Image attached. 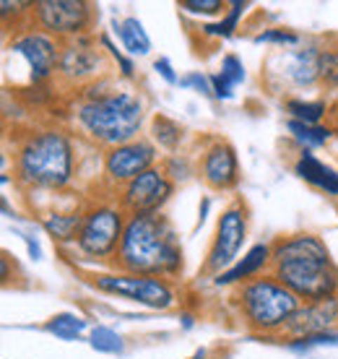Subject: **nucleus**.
<instances>
[{"mask_svg":"<svg viewBox=\"0 0 338 359\" xmlns=\"http://www.w3.org/2000/svg\"><path fill=\"white\" fill-rule=\"evenodd\" d=\"M336 297H338V287H336Z\"/></svg>","mask_w":338,"mask_h":359,"instance_id":"obj_44","label":"nucleus"},{"mask_svg":"<svg viewBox=\"0 0 338 359\" xmlns=\"http://www.w3.org/2000/svg\"><path fill=\"white\" fill-rule=\"evenodd\" d=\"M284 346L294 354H310L315 349H336L338 331L315 333V336H302V339H286Z\"/></svg>","mask_w":338,"mask_h":359,"instance_id":"obj_30","label":"nucleus"},{"mask_svg":"<svg viewBox=\"0 0 338 359\" xmlns=\"http://www.w3.org/2000/svg\"><path fill=\"white\" fill-rule=\"evenodd\" d=\"M208 211H211V198H203L201 201V206H198V224L196 226H203L205 219H208Z\"/></svg>","mask_w":338,"mask_h":359,"instance_id":"obj_38","label":"nucleus"},{"mask_svg":"<svg viewBox=\"0 0 338 359\" xmlns=\"http://www.w3.org/2000/svg\"><path fill=\"white\" fill-rule=\"evenodd\" d=\"M0 182H3V188H6V185H11V175H8V172H3V175H0Z\"/></svg>","mask_w":338,"mask_h":359,"instance_id":"obj_43","label":"nucleus"},{"mask_svg":"<svg viewBox=\"0 0 338 359\" xmlns=\"http://www.w3.org/2000/svg\"><path fill=\"white\" fill-rule=\"evenodd\" d=\"M250 8L248 0H231L227 13L222 18H216V21H203L201 24V36L205 39H229V36L237 34V29H240V21L245 16V11Z\"/></svg>","mask_w":338,"mask_h":359,"instance_id":"obj_25","label":"nucleus"},{"mask_svg":"<svg viewBox=\"0 0 338 359\" xmlns=\"http://www.w3.org/2000/svg\"><path fill=\"white\" fill-rule=\"evenodd\" d=\"M161 170L167 172V177L175 185H185L187 180L198 175V156H190L187 151L167 154V156H161Z\"/></svg>","mask_w":338,"mask_h":359,"instance_id":"obj_26","label":"nucleus"},{"mask_svg":"<svg viewBox=\"0 0 338 359\" xmlns=\"http://www.w3.org/2000/svg\"><path fill=\"white\" fill-rule=\"evenodd\" d=\"M128 214L115 196H89L83 201V222L73 250L83 263L97 266V271L112 269L120 250Z\"/></svg>","mask_w":338,"mask_h":359,"instance_id":"obj_5","label":"nucleus"},{"mask_svg":"<svg viewBox=\"0 0 338 359\" xmlns=\"http://www.w3.org/2000/svg\"><path fill=\"white\" fill-rule=\"evenodd\" d=\"M62 42L45 34L42 29L27 27L13 32L6 47V57L21 65V73L27 76L29 86H47L58 79L60 68Z\"/></svg>","mask_w":338,"mask_h":359,"instance_id":"obj_9","label":"nucleus"},{"mask_svg":"<svg viewBox=\"0 0 338 359\" xmlns=\"http://www.w3.org/2000/svg\"><path fill=\"white\" fill-rule=\"evenodd\" d=\"M112 269L141 276H164L177 281L185 271V250L175 224L164 211L128 214L120 250Z\"/></svg>","mask_w":338,"mask_h":359,"instance_id":"obj_3","label":"nucleus"},{"mask_svg":"<svg viewBox=\"0 0 338 359\" xmlns=\"http://www.w3.org/2000/svg\"><path fill=\"white\" fill-rule=\"evenodd\" d=\"M36 222L47 232V237H53L55 245L60 248H73L76 237H79L81 222H83V203L81 206H47L42 211H36Z\"/></svg>","mask_w":338,"mask_h":359,"instance_id":"obj_18","label":"nucleus"},{"mask_svg":"<svg viewBox=\"0 0 338 359\" xmlns=\"http://www.w3.org/2000/svg\"><path fill=\"white\" fill-rule=\"evenodd\" d=\"M97 39H99V47L104 50V55H107L109 60L117 65V73H120V79H125V81H133V79H135V60H133V57L125 53L123 47H117L107 32H102Z\"/></svg>","mask_w":338,"mask_h":359,"instance_id":"obj_29","label":"nucleus"},{"mask_svg":"<svg viewBox=\"0 0 338 359\" xmlns=\"http://www.w3.org/2000/svg\"><path fill=\"white\" fill-rule=\"evenodd\" d=\"M89 346L99 354H125L128 349V341L120 331H115L112 325L99 323L91 328L89 333Z\"/></svg>","mask_w":338,"mask_h":359,"instance_id":"obj_27","label":"nucleus"},{"mask_svg":"<svg viewBox=\"0 0 338 359\" xmlns=\"http://www.w3.org/2000/svg\"><path fill=\"white\" fill-rule=\"evenodd\" d=\"M328 123L333 128H336V133H338V102L336 104H333V107H330V117H328Z\"/></svg>","mask_w":338,"mask_h":359,"instance_id":"obj_40","label":"nucleus"},{"mask_svg":"<svg viewBox=\"0 0 338 359\" xmlns=\"http://www.w3.org/2000/svg\"><path fill=\"white\" fill-rule=\"evenodd\" d=\"M198 177L214 193H234L242 180L237 149L224 138H208L198 154Z\"/></svg>","mask_w":338,"mask_h":359,"instance_id":"obj_15","label":"nucleus"},{"mask_svg":"<svg viewBox=\"0 0 338 359\" xmlns=\"http://www.w3.org/2000/svg\"><path fill=\"white\" fill-rule=\"evenodd\" d=\"M107 55L99 47V39L94 34H83L73 42L62 45L60 68H58V81L68 89L79 91L89 83L99 81L102 76H107Z\"/></svg>","mask_w":338,"mask_h":359,"instance_id":"obj_13","label":"nucleus"},{"mask_svg":"<svg viewBox=\"0 0 338 359\" xmlns=\"http://www.w3.org/2000/svg\"><path fill=\"white\" fill-rule=\"evenodd\" d=\"M175 190H177V185L167 177L161 164H156L149 172L130 180L125 188L117 190L115 198L125 208V214H159L172 201Z\"/></svg>","mask_w":338,"mask_h":359,"instance_id":"obj_14","label":"nucleus"},{"mask_svg":"<svg viewBox=\"0 0 338 359\" xmlns=\"http://www.w3.org/2000/svg\"><path fill=\"white\" fill-rule=\"evenodd\" d=\"M0 281H3V284H11V255L8 252H3V258H0Z\"/></svg>","mask_w":338,"mask_h":359,"instance_id":"obj_37","label":"nucleus"},{"mask_svg":"<svg viewBox=\"0 0 338 359\" xmlns=\"http://www.w3.org/2000/svg\"><path fill=\"white\" fill-rule=\"evenodd\" d=\"M50 336L60 339V341H81L83 336L91 333L89 320L81 313H71V310H62V313H55L50 320H45L42 325Z\"/></svg>","mask_w":338,"mask_h":359,"instance_id":"obj_24","label":"nucleus"},{"mask_svg":"<svg viewBox=\"0 0 338 359\" xmlns=\"http://www.w3.org/2000/svg\"><path fill=\"white\" fill-rule=\"evenodd\" d=\"M97 6L89 0H34L32 3V27L42 29L58 42H73L83 34H94Z\"/></svg>","mask_w":338,"mask_h":359,"instance_id":"obj_10","label":"nucleus"},{"mask_svg":"<svg viewBox=\"0 0 338 359\" xmlns=\"http://www.w3.org/2000/svg\"><path fill=\"white\" fill-rule=\"evenodd\" d=\"M216 76H219V79H222L224 83H229L231 89H237L240 83L248 81V68H245V63H242L240 55L227 53L222 57V65H219Z\"/></svg>","mask_w":338,"mask_h":359,"instance_id":"obj_33","label":"nucleus"},{"mask_svg":"<svg viewBox=\"0 0 338 359\" xmlns=\"http://www.w3.org/2000/svg\"><path fill=\"white\" fill-rule=\"evenodd\" d=\"M149 138H151V144L167 156V154L182 151L187 130H185V126H180L175 117L164 115V112H156V115L149 120Z\"/></svg>","mask_w":338,"mask_h":359,"instance_id":"obj_22","label":"nucleus"},{"mask_svg":"<svg viewBox=\"0 0 338 359\" xmlns=\"http://www.w3.org/2000/svg\"><path fill=\"white\" fill-rule=\"evenodd\" d=\"M299 305L302 299L273 273H263L231 292V307L242 325L260 336H284Z\"/></svg>","mask_w":338,"mask_h":359,"instance_id":"obj_4","label":"nucleus"},{"mask_svg":"<svg viewBox=\"0 0 338 359\" xmlns=\"http://www.w3.org/2000/svg\"><path fill=\"white\" fill-rule=\"evenodd\" d=\"M149 120V104L138 89L117 86L112 76H102L79 91L68 123L81 141L94 149H115L141 138Z\"/></svg>","mask_w":338,"mask_h":359,"instance_id":"obj_1","label":"nucleus"},{"mask_svg":"<svg viewBox=\"0 0 338 359\" xmlns=\"http://www.w3.org/2000/svg\"><path fill=\"white\" fill-rule=\"evenodd\" d=\"M190 359H208V349H198Z\"/></svg>","mask_w":338,"mask_h":359,"instance_id":"obj_41","label":"nucleus"},{"mask_svg":"<svg viewBox=\"0 0 338 359\" xmlns=\"http://www.w3.org/2000/svg\"><path fill=\"white\" fill-rule=\"evenodd\" d=\"M320 86L325 91H338V39H325L320 47Z\"/></svg>","mask_w":338,"mask_h":359,"instance_id":"obj_28","label":"nucleus"},{"mask_svg":"<svg viewBox=\"0 0 338 359\" xmlns=\"http://www.w3.org/2000/svg\"><path fill=\"white\" fill-rule=\"evenodd\" d=\"M177 8L196 18H222L229 8V3H224V0H180Z\"/></svg>","mask_w":338,"mask_h":359,"instance_id":"obj_32","label":"nucleus"},{"mask_svg":"<svg viewBox=\"0 0 338 359\" xmlns=\"http://www.w3.org/2000/svg\"><path fill=\"white\" fill-rule=\"evenodd\" d=\"M320 47L323 42L312 39L299 47L276 50L268 55L263 65L266 86L273 94H297L320 86Z\"/></svg>","mask_w":338,"mask_h":359,"instance_id":"obj_7","label":"nucleus"},{"mask_svg":"<svg viewBox=\"0 0 338 359\" xmlns=\"http://www.w3.org/2000/svg\"><path fill=\"white\" fill-rule=\"evenodd\" d=\"M180 86H182V89L196 91V94H201V97H211V99H214V86H211V76H205V73H201V71L185 73V76L180 79Z\"/></svg>","mask_w":338,"mask_h":359,"instance_id":"obj_34","label":"nucleus"},{"mask_svg":"<svg viewBox=\"0 0 338 359\" xmlns=\"http://www.w3.org/2000/svg\"><path fill=\"white\" fill-rule=\"evenodd\" d=\"M271 269H273V248H271V243H255L250 245L245 255L231 269L211 278V284L216 289H237L240 284H248V281L263 276V273H271Z\"/></svg>","mask_w":338,"mask_h":359,"instance_id":"obj_17","label":"nucleus"},{"mask_svg":"<svg viewBox=\"0 0 338 359\" xmlns=\"http://www.w3.org/2000/svg\"><path fill=\"white\" fill-rule=\"evenodd\" d=\"M294 175L323 196L338 201V167L323 162L315 151H297L292 162Z\"/></svg>","mask_w":338,"mask_h":359,"instance_id":"obj_19","label":"nucleus"},{"mask_svg":"<svg viewBox=\"0 0 338 359\" xmlns=\"http://www.w3.org/2000/svg\"><path fill=\"white\" fill-rule=\"evenodd\" d=\"M338 331V297H328L320 302H302L286 328L284 339H302L315 333Z\"/></svg>","mask_w":338,"mask_h":359,"instance_id":"obj_16","label":"nucleus"},{"mask_svg":"<svg viewBox=\"0 0 338 359\" xmlns=\"http://www.w3.org/2000/svg\"><path fill=\"white\" fill-rule=\"evenodd\" d=\"M286 133L294 141L297 151H318V149H330L333 141L338 138L336 128L330 123L320 126H307V123H297V120H286Z\"/></svg>","mask_w":338,"mask_h":359,"instance_id":"obj_21","label":"nucleus"},{"mask_svg":"<svg viewBox=\"0 0 338 359\" xmlns=\"http://www.w3.org/2000/svg\"><path fill=\"white\" fill-rule=\"evenodd\" d=\"M161 164L159 149L151 144L149 135H141L130 144L115 146L102 151V170H99V188L115 196L117 190L125 188L130 180L149 172L151 167Z\"/></svg>","mask_w":338,"mask_h":359,"instance_id":"obj_11","label":"nucleus"},{"mask_svg":"<svg viewBox=\"0 0 338 359\" xmlns=\"http://www.w3.org/2000/svg\"><path fill=\"white\" fill-rule=\"evenodd\" d=\"M112 34L117 36V42L130 57H146L151 55V36L143 27V21L138 16H125V18H112Z\"/></svg>","mask_w":338,"mask_h":359,"instance_id":"obj_20","label":"nucleus"},{"mask_svg":"<svg viewBox=\"0 0 338 359\" xmlns=\"http://www.w3.org/2000/svg\"><path fill=\"white\" fill-rule=\"evenodd\" d=\"M250 234V208L242 198H231L229 203L222 208L216 219V229L211 237V245L205 250V261L201 266V273L208 278L219 276L227 269L245 255Z\"/></svg>","mask_w":338,"mask_h":359,"instance_id":"obj_8","label":"nucleus"},{"mask_svg":"<svg viewBox=\"0 0 338 359\" xmlns=\"http://www.w3.org/2000/svg\"><path fill=\"white\" fill-rule=\"evenodd\" d=\"M180 320H182V328H185V331H190V328L196 325V318H193L190 313H182L180 315Z\"/></svg>","mask_w":338,"mask_h":359,"instance_id":"obj_39","label":"nucleus"},{"mask_svg":"<svg viewBox=\"0 0 338 359\" xmlns=\"http://www.w3.org/2000/svg\"><path fill=\"white\" fill-rule=\"evenodd\" d=\"M81 138L62 126L32 128L13 144V180L24 193H65L81 170Z\"/></svg>","mask_w":338,"mask_h":359,"instance_id":"obj_2","label":"nucleus"},{"mask_svg":"<svg viewBox=\"0 0 338 359\" xmlns=\"http://www.w3.org/2000/svg\"><path fill=\"white\" fill-rule=\"evenodd\" d=\"M83 281L91 289H97L99 294L128 299L133 305L156 310V313L175 310L182 302V289L177 287V281L164 276H141V273H125L117 269H102L89 271Z\"/></svg>","mask_w":338,"mask_h":359,"instance_id":"obj_6","label":"nucleus"},{"mask_svg":"<svg viewBox=\"0 0 338 359\" xmlns=\"http://www.w3.org/2000/svg\"><path fill=\"white\" fill-rule=\"evenodd\" d=\"M154 73H156L167 86H180V79H182V76L175 71V65H172L169 57H156V60H154Z\"/></svg>","mask_w":338,"mask_h":359,"instance_id":"obj_35","label":"nucleus"},{"mask_svg":"<svg viewBox=\"0 0 338 359\" xmlns=\"http://www.w3.org/2000/svg\"><path fill=\"white\" fill-rule=\"evenodd\" d=\"M252 42L255 45H271V47H278V50H289V47H299L304 42L302 34H297L292 29H284V27H268L263 32L252 36Z\"/></svg>","mask_w":338,"mask_h":359,"instance_id":"obj_31","label":"nucleus"},{"mask_svg":"<svg viewBox=\"0 0 338 359\" xmlns=\"http://www.w3.org/2000/svg\"><path fill=\"white\" fill-rule=\"evenodd\" d=\"M330 107H333V104H330L328 99H302V97H286L284 99V112L289 115V120L307 123V126L328 123Z\"/></svg>","mask_w":338,"mask_h":359,"instance_id":"obj_23","label":"nucleus"},{"mask_svg":"<svg viewBox=\"0 0 338 359\" xmlns=\"http://www.w3.org/2000/svg\"><path fill=\"white\" fill-rule=\"evenodd\" d=\"M271 273L284 284L289 292L299 297L302 302H320L336 294L338 287V266L333 261H315V258H299V261L273 263Z\"/></svg>","mask_w":338,"mask_h":359,"instance_id":"obj_12","label":"nucleus"},{"mask_svg":"<svg viewBox=\"0 0 338 359\" xmlns=\"http://www.w3.org/2000/svg\"><path fill=\"white\" fill-rule=\"evenodd\" d=\"M330 154H333V159H336V167H338V138L333 141V146H330Z\"/></svg>","mask_w":338,"mask_h":359,"instance_id":"obj_42","label":"nucleus"},{"mask_svg":"<svg viewBox=\"0 0 338 359\" xmlns=\"http://www.w3.org/2000/svg\"><path fill=\"white\" fill-rule=\"evenodd\" d=\"M18 237H21L24 245H27L29 258H32V261H42V248H39V243H36L34 237H29V234H24V232H18Z\"/></svg>","mask_w":338,"mask_h":359,"instance_id":"obj_36","label":"nucleus"}]
</instances>
